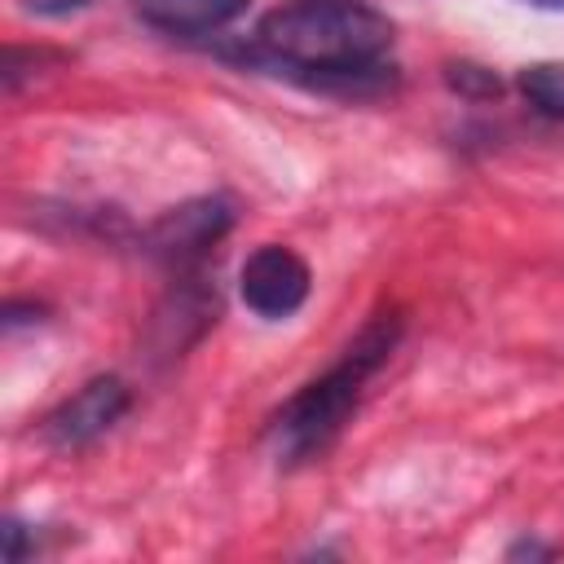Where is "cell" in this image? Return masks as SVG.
I'll list each match as a JSON object with an SVG mask.
<instances>
[{
    "mask_svg": "<svg viewBox=\"0 0 564 564\" xmlns=\"http://www.w3.org/2000/svg\"><path fill=\"white\" fill-rule=\"evenodd\" d=\"M18 4L35 18H66V13H79L88 0H18Z\"/></svg>",
    "mask_w": 564,
    "mask_h": 564,
    "instance_id": "obj_10",
    "label": "cell"
},
{
    "mask_svg": "<svg viewBox=\"0 0 564 564\" xmlns=\"http://www.w3.org/2000/svg\"><path fill=\"white\" fill-rule=\"evenodd\" d=\"M229 225H234V207H229L225 198H216V194L189 198V203L163 212V216L145 229V251H150L154 260H163V264L185 269V264H194L207 247H216V242L229 234Z\"/></svg>",
    "mask_w": 564,
    "mask_h": 564,
    "instance_id": "obj_5",
    "label": "cell"
},
{
    "mask_svg": "<svg viewBox=\"0 0 564 564\" xmlns=\"http://www.w3.org/2000/svg\"><path fill=\"white\" fill-rule=\"evenodd\" d=\"M216 322V286L203 278H181L167 304L159 308V330H163V352H181L189 339H198Z\"/></svg>",
    "mask_w": 564,
    "mask_h": 564,
    "instance_id": "obj_6",
    "label": "cell"
},
{
    "mask_svg": "<svg viewBox=\"0 0 564 564\" xmlns=\"http://www.w3.org/2000/svg\"><path fill=\"white\" fill-rule=\"evenodd\" d=\"M520 93L533 110L564 119V62H533L520 70Z\"/></svg>",
    "mask_w": 564,
    "mask_h": 564,
    "instance_id": "obj_8",
    "label": "cell"
},
{
    "mask_svg": "<svg viewBox=\"0 0 564 564\" xmlns=\"http://www.w3.org/2000/svg\"><path fill=\"white\" fill-rule=\"evenodd\" d=\"M308 286H313L308 264L282 242H264L260 251H251L238 273L242 304L264 322H282L300 313V304L308 300Z\"/></svg>",
    "mask_w": 564,
    "mask_h": 564,
    "instance_id": "obj_4",
    "label": "cell"
},
{
    "mask_svg": "<svg viewBox=\"0 0 564 564\" xmlns=\"http://www.w3.org/2000/svg\"><path fill=\"white\" fill-rule=\"evenodd\" d=\"M449 88H458V93H467V97H498V75H489L485 66H467V62H458V66H449Z\"/></svg>",
    "mask_w": 564,
    "mask_h": 564,
    "instance_id": "obj_9",
    "label": "cell"
},
{
    "mask_svg": "<svg viewBox=\"0 0 564 564\" xmlns=\"http://www.w3.org/2000/svg\"><path fill=\"white\" fill-rule=\"evenodd\" d=\"M529 4H538V9H564V0H529Z\"/></svg>",
    "mask_w": 564,
    "mask_h": 564,
    "instance_id": "obj_12",
    "label": "cell"
},
{
    "mask_svg": "<svg viewBox=\"0 0 564 564\" xmlns=\"http://www.w3.org/2000/svg\"><path fill=\"white\" fill-rule=\"evenodd\" d=\"M242 9L247 0H137V13L167 35H212Z\"/></svg>",
    "mask_w": 564,
    "mask_h": 564,
    "instance_id": "obj_7",
    "label": "cell"
},
{
    "mask_svg": "<svg viewBox=\"0 0 564 564\" xmlns=\"http://www.w3.org/2000/svg\"><path fill=\"white\" fill-rule=\"evenodd\" d=\"M401 339V317L397 313H379L370 317L352 344L335 357L330 370H322L317 379H308L269 423V445L278 454V463L295 467L308 463L317 454H326V445L344 432L348 414L361 401V388L370 383V375L388 361V352Z\"/></svg>",
    "mask_w": 564,
    "mask_h": 564,
    "instance_id": "obj_2",
    "label": "cell"
},
{
    "mask_svg": "<svg viewBox=\"0 0 564 564\" xmlns=\"http://www.w3.org/2000/svg\"><path fill=\"white\" fill-rule=\"evenodd\" d=\"M128 401H132V392L119 375H97L40 423V436H44V445H53L62 454L88 449L97 436H106L123 419Z\"/></svg>",
    "mask_w": 564,
    "mask_h": 564,
    "instance_id": "obj_3",
    "label": "cell"
},
{
    "mask_svg": "<svg viewBox=\"0 0 564 564\" xmlns=\"http://www.w3.org/2000/svg\"><path fill=\"white\" fill-rule=\"evenodd\" d=\"M256 44L291 66L313 70L317 84H335L357 93L361 84H383V53L392 44V26L383 13L361 0H295L260 18Z\"/></svg>",
    "mask_w": 564,
    "mask_h": 564,
    "instance_id": "obj_1",
    "label": "cell"
},
{
    "mask_svg": "<svg viewBox=\"0 0 564 564\" xmlns=\"http://www.w3.org/2000/svg\"><path fill=\"white\" fill-rule=\"evenodd\" d=\"M507 555H511V560H520V555H551V551H546V546H538V542H520V546H511Z\"/></svg>",
    "mask_w": 564,
    "mask_h": 564,
    "instance_id": "obj_11",
    "label": "cell"
}]
</instances>
